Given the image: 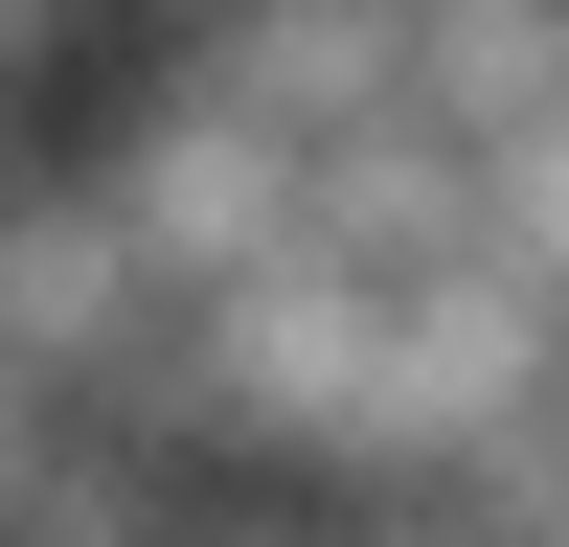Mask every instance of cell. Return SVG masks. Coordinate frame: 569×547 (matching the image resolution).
I'll return each instance as SVG.
<instances>
[{
    "label": "cell",
    "instance_id": "cell-1",
    "mask_svg": "<svg viewBox=\"0 0 569 547\" xmlns=\"http://www.w3.org/2000/svg\"><path fill=\"white\" fill-rule=\"evenodd\" d=\"M69 69H114V0H0V115H46Z\"/></svg>",
    "mask_w": 569,
    "mask_h": 547
}]
</instances>
